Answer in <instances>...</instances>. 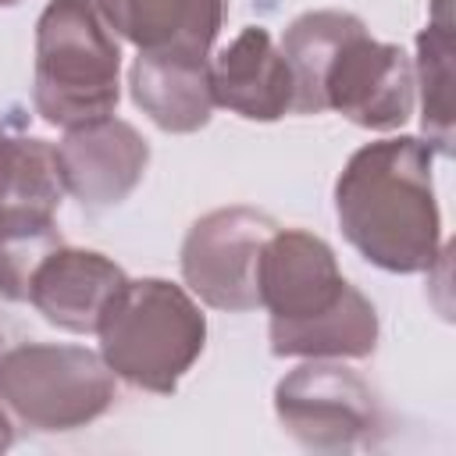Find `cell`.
I'll return each instance as SVG.
<instances>
[{
    "mask_svg": "<svg viewBox=\"0 0 456 456\" xmlns=\"http://www.w3.org/2000/svg\"><path fill=\"white\" fill-rule=\"evenodd\" d=\"M278 46L292 71V114L335 110L370 132H392L410 121L417 107L413 61L403 46L374 39L356 14L306 11Z\"/></svg>",
    "mask_w": 456,
    "mask_h": 456,
    "instance_id": "6da1fadb",
    "label": "cell"
},
{
    "mask_svg": "<svg viewBox=\"0 0 456 456\" xmlns=\"http://www.w3.org/2000/svg\"><path fill=\"white\" fill-rule=\"evenodd\" d=\"M435 150L420 135L360 146L335 178V217L346 242L388 274L431 271L442 253Z\"/></svg>",
    "mask_w": 456,
    "mask_h": 456,
    "instance_id": "7a4b0ae2",
    "label": "cell"
},
{
    "mask_svg": "<svg viewBox=\"0 0 456 456\" xmlns=\"http://www.w3.org/2000/svg\"><path fill=\"white\" fill-rule=\"evenodd\" d=\"M100 356L132 388L171 395L207 346L196 296L167 278H128L96 324Z\"/></svg>",
    "mask_w": 456,
    "mask_h": 456,
    "instance_id": "3957f363",
    "label": "cell"
},
{
    "mask_svg": "<svg viewBox=\"0 0 456 456\" xmlns=\"http://www.w3.org/2000/svg\"><path fill=\"white\" fill-rule=\"evenodd\" d=\"M121 50L93 0H50L36 21L32 107L53 128L114 114Z\"/></svg>",
    "mask_w": 456,
    "mask_h": 456,
    "instance_id": "277c9868",
    "label": "cell"
},
{
    "mask_svg": "<svg viewBox=\"0 0 456 456\" xmlns=\"http://www.w3.org/2000/svg\"><path fill=\"white\" fill-rule=\"evenodd\" d=\"M114 374L100 353L64 342H25L0 353V403L32 431H78L114 406Z\"/></svg>",
    "mask_w": 456,
    "mask_h": 456,
    "instance_id": "5b68a950",
    "label": "cell"
},
{
    "mask_svg": "<svg viewBox=\"0 0 456 456\" xmlns=\"http://www.w3.org/2000/svg\"><path fill=\"white\" fill-rule=\"evenodd\" d=\"M274 413L289 438L314 452H353L381 431L374 388L342 360H303L274 385Z\"/></svg>",
    "mask_w": 456,
    "mask_h": 456,
    "instance_id": "8992f818",
    "label": "cell"
},
{
    "mask_svg": "<svg viewBox=\"0 0 456 456\" xmlns=\"http://www.w3.org/2000/svg\"><path fill=\"white\" fill-rule=\"evenodd\" d=\"M278 221L256 207H217L196 217L182 239V281L214 310L249 314L260 306L256 264Z\"/></svg>",
    "mask_w": 456,
    "mask_h": 456,
    "instance_id": "52a82bcc",
    "label": "cell"
},
{
    "mask_svg": "<svg viewBox=\"0 0 456 456\" xmlns=\"http://www.w3.org/2000/svg\"><path fill=\"white\" fill-rule=\"evenodd\" d=\"M53 150L64 192L89 210L125 203L150 164V142L142 132L114 114L64 128V139Z\"/></svg>",
    "mask_w": 456,
    "mask_h": 456,
    "instance_id": "ba28073f",
    "label": "cell"
},
{
    "mask_svg": "<svg viewBox=\"0 0 456 456\" xmlns=\"http://www.w3.org/2000/svg\"><path fill=\"white\" fill-rule=\"evenodd\" d=\"M260 306L271 314V324H299L331 310L349 281L335 260V249L303 228H274L260 249L256 264Z\"/></svg>",
    "mask_w": 456,
    "mask_h": 456,
    "instance_id": "9c48e42d",
    "label": "cell"
},
{
    "mask_svg": "<svg viewBox=\"0 0 456 456\" xmlns=\"http://www.w3.org/2000/svg\"><path fill=\"white\" fill-rule=\"evenodd\" d=\"M125 281L128 274L110 256L61 242L32 271L25 299L53 328L68 335H96L103 310L110 306V299Z\"/></svg>",
    "mask_w": 456,
    "mask_h": 456,
    "instance_id": "30bf717a",
    "label": "cell"
},
{
    "mask_svg": "<svg viewBox=\"0 0 456 456\" xmlns=\"http://www.w3.org/2000/svg\"><path fill=\"white\" fill-rule=\"evenodd\" d=\"M214 103L246 121H278L292 114V71L264 25H246L210 61Z\"/></svg>",
    "mask_w": 456,
    "mask_h": 456,
    "instance_id": "8fae6325",
    "label": "cell"
},
{
    "mask_svg": "<svg viewBox=\"0 0 456 456\" xmlns=\"http://www.w3.org/2000/svg\"><path fill=\"white\" fill-rule=\"evenodd\" d=\"M132 103L171 135L200 132L214 114L210 53L192 50H139L128 68Z\"/></svg>",
    "mask_w": 456,
    "mask_h": 456,
    "instance_id": "7c38bea8",
    "label": "cell"
},
{
    "mask_svg": "<svg viewBox=\"0 0 456 456\" xmlns=\"http://www.w3.org/2000/svg\"><path fill=\"white\" fill-rule=\"evenodd\" d=\"M107 28L135 50L210 53L228 0H93Z\"/></svg>",
    "mask_w": 456,
    "mask_h": 456,
    "instance_id": "4fadbf2b",
    "label": "cell"
},
{
    "mask_svg": "<svg viewBox=\"0 0 456 456\" xmlns=\"http://www.w3.org/2000/svg\"><path fill=\"white\" fill-rule=\"evenodd\" d=\"M378 310L349 285V292L324 314L299 324H267L271 353L296 360H363L378 349Z\"/></svg>",
    "mask_w": 456,
    "mask_h": 456,
    "instance_id": "5bb4252c",
    "label": "cell"
},
{
    "mask_svg": "<svg viewBox=\"0 0 456 456\" xmlns=\"http://www.w3.org/2000/svg\"><path fill=\"white\" fill-rule=\"evenodd\" d=\"M413 86L420 96L424 142L449 157L452 153V14L449 0H435L428 25L417 36Z\"/></svg>",
    "mask_w": 456,
    "mask_h": 456,
    "instance_id": "9a60e30c",
    "label": "cell"
},
{
    "mask_svg": "<svg viewBox=\"0 0 456 456\" xmlns=\"http://www.w3.org/2000/svg\"><path fill=\"white\" fill-rule=\"evenodd\" d=\"M64 242L57 210L43 207H4L0 210V299H25L32 271Z\"/></svg>",
    "mask_w": 456,
    "mask_h": 456,
    "instance_id": "2e32d148",
    "label": "cell"
},
{
    "mask_svg": "<svg viewBox=\"0 0 456 456\" xmlns=\"http://www.w3.org/2000/svg\"><path fill=\"white\" fill-rule=\"evenodd\" d=\"M64 196L57 150L36 135H14L0 125V210L43 207L57 210Z\"/></svg>",
    "mask_w": 456,
    "mask_h": 456,
    "instance_id": "e0dca14e",
    "label": "cell"
},
{
    "mask_svg": "<svg viewBox=\"0 0 456 456\" xmlns=\"http://www.w3.org/2000/svg\"><path fill=\"white\" fill-rule=\"evenodd\" d=\"M11 442H14V417H11L7 406L0 403V452H4Z\"/></svg>",
    "mask_w": 456,
    "mask_h": 456,
    "instance_id": "ac0fdd59",
    "label": "cell"
},
{
    "mask_svg": "<svg viewBox=\"0 0 456 456\" xmlns=\"http://www.w3.org/2000/svg\"><path fill=\"white\" fill-rule=\"evenodd\" d=\"M14 4H21V0H0V7H14Z\"/></svg>",
    "mask_w": 456,
    "mask_h": 456,
    "instance_id": "d6986e66",
    "label": "cell"
},
{
    "mask_svg": "<svg viewBox=\"0 0 456 456\" xmlns=\"http://www.w3.org/2000/svg\"><path fill=\"white\" fill-rule=\"evenodd\" d=\"M0 353H4V331H0Z\"/></svg>",
    "mask_w": 456,
    "mask_h": 456,
    "instance_id": "ffe728a7",
    "label": "cell"
}]
</instances>
